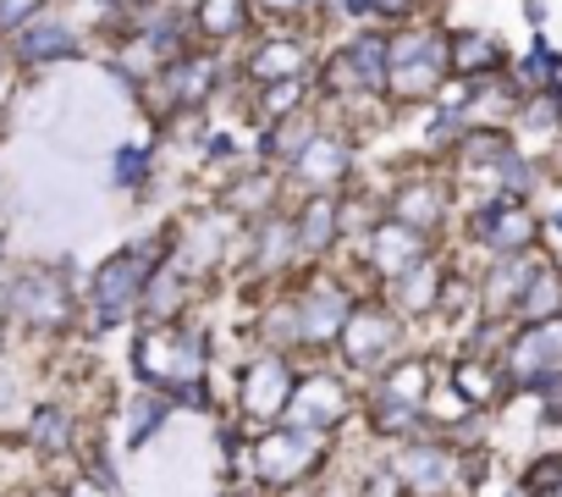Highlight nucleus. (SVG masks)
Wrapping results in <instances>:
<instances>
[{"label":"nucleus","instance_id":"obj_1","mask_svg":"<svg viewBox=\"0 0 562 497\" xmlns=\"http://www.w3.org/2000/svg\"><path fill=\"white\" fill-rule=\"evenodd\" d=\"M204 338L199 332H177V327H149L133 349V365L149 387H160L166 398L188 404V409H204L210 393H204Z\"/></svg>","mask_w":562,"mask_h":497},{"label":"nucleus","instance_id":"obj_2","mask_svg":"<svg viewBox=\"0 0 562 497\" xmlns=\"http://www.w3.org/2000/svg\"><path fill=\"white\" fill-rule=\"evenodd\" d=\"M321 459H326V437H315V431H304L293 420L288 426H265L254 437V475L265 486H288V481L310 475Z\"/></svg>","mask_w":562,"mask_h":497},{"label":"nucleus","instance_id":"obj_3","mask_svg":"<svg viewBox=\"0 0 562 497\" xmlns=\"http://www.w3.org/2000/svg\"><path fill=\"white\" fill-rule=\"evenodd\" d=\"M441 73H447V45H441V34L419 29V34L392 40V78H386V89H392L397 100L430 95V89L441 84Z\"/></svg>","mask_w":562,"mask_h":497},{"label":"nucleus","instance_id":"obj_4","mask_svg":"<svg viewBox=\"0 0 562 497\" xmlns=\"http://www.w3.org/2000/svg\"><path fill=\"white\" fill-rule=\"evenodd\" d=\"M386 78H392V40L386 34H359L326 67V89H342V95H381Z\"/></svg>","mask_w":562,"mask_h":497},{"label":"nucleus","instance_id":"obj_5","mask_svg":"<svg viewBox=\"0 0 562 497\" xmlns=\"http://www.w3.org/2000/svg\"><path fill=\"white\" fill-rule=\"evenodd\" d=\"M149 255L144 248H122L116 261L100 266L94 277V310H100V327H116L133 305H144V283H149Z\"/></svg>","mask_w":562,"mask_h":497},{"label":"nucleus","instance_id":"obj_6","mask_svg":"<svg viewBox=\"0 0 562 497\" xmlns=\"http://www.w3.org/2000/svg\"><path fill=\"white\" fill-rule=\"evenodd\" d=\"M348 294L337 288V283H315L310 294H299L293 299V338L288 343H331V338H342V321H348Z\"/></svg>","mask_w":562,"mask_h":497},{"label":"nucleus","instance_id":"obj_7","mask_svg":"<svg viewBox=\"0 0 562 497\" xmlns=\"http://www.w3.org/2000/svg\"><path fill=\"white\" fill-rule=\"evenodd\" d=\"M293 371H288V360L281 354H259L254 365H248V376H243V409H248V420L265 431L281 409L293 404Z\"/></svg>","mask_w":562,"mask_h":497},{"label":"nucleus","instance_id":"obj_8","mask_svg":"<svg viewBox=\"0 0 562 497\" xmlns=\"http://www.w3.org/2000/svg\"><path fill=\"white\" fill-rule=\"evenodd\" d=\"M469 232L507 261V255H524V248L535 243V216L524 210V199H507V194H502V199H491L485 210H474Z\"/></svg>","mask_w":562,"mask_h":497},{"label":"nucleus","instance_id":"obj_9","mask_svg":"<svg viewBox=\"0 0 562 497\" xmlns=\"http://www.w3.org/2000/svg\"><path fill=\"white\" fill-rule=\"evenodd\" d=\"M397 349V321L386 316V305H353L342 321V354L348 365H381Z\"/></svg>","mask_w":562,"mask_h":497},{"label":"nucleus","instance_id":"obj_10","mask_svg":"<svg viewBox=\"0 0 562 497\" xmlns=\"http://www.w3.org/2000/svg\"><path fill=\"white\" fill-rule=\"evenodd\" d=\"M397 486L414 492V497H447L452 481H458V459L441 448V442H414L397 453Z\"/></svg>","mask_w":562,"mask_h":497},{"label":"nucleus","instance_id":"obj_11","mask_svg":"<svg viewBox=\"0 0 562 497\" xmlns=\"http://www.w3.org/2000/svg\"><path fill=\"white\" fill-rule=\"evenodd\" d=\"M293 426H304V431H315V437H331L337 426H342V415H348V393H342V382H331V376H304L299 387H293Z\"/></svg>","mask_w":562,"mask_h":497},{"label":"nucleus","instance_id":"obj_12","mask_svg":"<svg viewBox=\"0 0 562 497\" xmlns=\"http://www.w3.org/2000/svg\"><path fill=\"white\" fill-rule=\"evenodd\" d=\"M513 371H518V382H529V376H562V321L529 327L513 343Z\"/></svg>","mask_w":562,"mask_h":497},{"label":"nucleus","instance_id":"obj_13","mask_svg":"<svg viewBox=\"0 0 562 497\" xmlns=\"http://www.w3.org/2000/svg\"><path fill=\"white\" fill-rule=\"evenodd\" d=\"M12 305H18V316L34 321V327H61V321H67V294H61V283H56L50 272H29V277L12 288Z\"/></svg>","mask_w":562,"mask_h":497},{"label":"nucleus","instance_id":"obj_14","mask_svg":"<svg viewBox=\"0 0 562 497\" xmlns=\"http://www.w3.org/2000/svg\"><path fill=\"white\" fill-rule=\"evenodd\" d=\"M248 78L254 84H299L304 78V45L299 40H265V45H254Z\"/></svg>","mask_w":562,"mask_h":497},{"label":"nucleus","instance_id":"obj_15","mask_svg":"<svg viewBox=\"0 0 562 497\" xmlns=\"http://www.w3.org/2000/svg\"><path fill=\"white\" fill-rule=\"evenodd\" d=\"M375 266H381L386 277H408V272H419V266H425L419 232H414V227H403V221L381 227V232H375Z\"/></svg>","mask_w":562,"mask_h":497},{"label":"nucleus","instance_id":"obj_16","mask_svg":"<svg viewBox=\"0 0 562 497\" xmlns=\"http://www.w3.org/2000/svg\"><path fill=\"white\" fill-rule=\"evenodd\" d=\"M513 316H518L524 327H546V321H562V277H557V272H546V266H535V277H529V288L518 294Z\"/></svg>","mask_w":562,"mask_h":497},{"label":"nucleus","instance_id":"obj_17","mask_svg":"<svg viewBox=\"0 0 562 497\" xmlns=\"http://www.w3.org/2000/svg\"><path fill=\"white\" fill-rule=\"evenodd\" d=\"M215 89V62H171L166 67V106H199Z\"/></svg>","mask_w":562,"mask_h":497},{"label":"nucleus","instance_id":"obj_18","mask_svg":"<svg viewBox=\"0 0 562 497\" xmlns=\"http://www.w3.org/2000/svg\"><path fill=\"white\" fill-rule=\"evenodd\" d=\"M441 188L436 183H408V188H397V199H392V221H403V227H436L441 221Z\"/></svg>","mask_w":562,"mask_h":497},{"label":"nucleus","instance_id":"obj_19","mask_svg":"<svg viewBox=\"0 0 562 497\" xmlns=\"http://www.w3.org/2000/svg\"><path fill=\"white\" fill-rule=\"evenodd\" d=\"M425 376H430V365H425V360H403V365H392V371L381 376V393H375V398H381V404L419 409V404H425V393H430V387H425Z\"/></svg>","mask_w":562,"mask_h":497},{"label":"nucleus","instance_id":"obj_20","mask_svg":"<svg viewBox=\"0 0 562 497\" xmlns=\"http://www.w3.org/2000/svg\"><path fill=\"white\" fill-rule=\"evenodd\" d=\"M337 221H342V205L337 199H310L304 205V216H299V243L310 248V255H321V248H331V238H337Z\"/></svg>","mask_w":562,"mask_h":497},{"label":"nucleus","instance_id":"obj_21","mask_svg":"<svg viewBox=\"0 0 562 497\" xmlns=\"http://www.w3.org/2000/svg\"><path fill=\"white\" fill-rule=\"evenodd\" d=\"M18 51H23L29 62H50V56H78V34H72L67 23H29V29H23V40H18Z\"/></svg>","mask_w":562,"mask_h":497},{"label":"nucleus","instance_id":"obj_22","mask_svg":"<svg viewBox=\"0 0 562 497\" xmlns=\"http://www.w3.org/2000/svg\"><path fill=\"white\" fill-rule=\"evenodd\" d=\"M447 51H452V73L458 78H491L502 67V51L491 40H480V34H458Z\"/></svg>","mask_w":562,"mask_h":497},{"label":"nucleus","instance_id":"obj_23","mask_svg":"<svg viewBox=\"0 0 562 497\" xmlns=\"http://www.w3.org/2000/svg\"><path fill=\"white\" fill-rule=\"evenodd\" d=\"M293 172H299L304 183H331V177L348 172V150H342L337 139H315V144L293 161Z\"/></svg>","mask_w":562,"mask_h":497},{"label":"nucleus","instance_id":"obj_24","mask_svg":"<svg viewBox=\"0 0 562 497\" xmlns=\"http://www.w3.org/2000/svg\"><path fill=\"white\" fill-rule=\"evenodd\" d=\"M529 277H535V266H529L524 255H507V261L491 272V283H485L491 305H518V294L529 288Z\"/></svg>","mask_w":562,"mask_h":497},{"label":"nucleus","instance_id":"obj_25","mask_svg":"<svg viewBox=\"0 0 562 497\" xmlns=\"http://www.w3.org/2000/svg\"><path fill=\"white\" fill-rule=\"evenodd\" d=\"M199 29L215 40L248 29V0H199Z\"/></svg>","mask_w":562,"mask_h":497},{"label":"nucleus","instance_id":"obj_26","mask_svg":"<svg viewBox=\"0 0 562 497\" xmlns=\"http://www.w3.org/2000/svg\"><path fill=\"white\" fill-rule=\"evenodd\" d=\"M29 437H34V448L40 453H61V448H72V420H67V409H34V426H29Z\"/></svg>","mask_w":562,"mask_h":497},{"label":"nucleus","instance_id":"obj_27","mask_svg":"<svg viewBox=\"0 0 562 497\" xmlns=\"http://www.w3.org/2000/svg\"><path fill=\"white\" fill-rule=\"evenodd\" d=\"M452 393H458L463 404H491L496 387H491V371H485L480 360H463V365L452 371Z\"/></svg>","mask_w":562,"mask_h":497},{"label":"nucleus","instance_id":"obj_28","mask_svg":"<svg viewBox=\"0 0 562 497\" xmlns=\"http://www.w3.org/2000/svg\"><path fill=\"white\" fill-rule=\"evenodd\" d=\"M524 497H562V459H540L524 475Z\"/></svg>","mask_w":562,"mask_h":497},{"label":"nucleus","instance_id":"obj_29","mask_svg":"<svg viewBox=\"0 0 562 497\" xmlns=\"http://www.w3.org/2000/svg\"><path fill=\"white\" fill-rule=\"evenodd\" d=\"M144 172H149V166H144V150H122V155H116V183L133 188V183H144Z\"/></svg>","mask_w":562,"mask_h":497},{"label":"nucleus","instance_id":"obj_30","mask_svg":"<svg viewBox=\"0 0 562 497\" xmlns=\"http://www.w3.org/2000/svg\"><path fill=\"white\" fill-rule=\"evenodd\" d=\"M160 415H166V404H144V409L133 415V420H138V426H133V448L155 437V426H160Z\"/></svg>","mask_w":562,"mask_h":497},{"label":"nucleus","instance_id":"obj_31","mask_svg":"<svg viewBox=\"0 0 562 497\" xmlns=\"http://www.w3.org/2000/svg\"><path fill=\"white\" fill-rule=\"evenodd\" d=\"M265 12H276V18H299V12H310L315 0H259Z\"/></svg>","mask_w":562,"mask_h":497},{"label":"nucleus","instance_id":"obj_32","mask_svg":"<svg viewBox=\"0 0 562 497\" xmlns=\"http://www.w3.org/2000/svg\"><path fill=\"white\" fill-rule=\"evenodd\" d=\"M67 497H111V486H105V481H94V475H78Z\"/></svg>","mask_w":562,"mask_h":497},{"label":"nucleus","instance_id":"obj_33","mask_svg":"<svg viewBox=\"0 0 562 497\" xmlns=\"http://www.w3.org/2000/svg\"><path fill=\"white\" fill-rule=\"evenodd\" d=\"M293 100H299V84H276L265 95V111H281V106H293Z\"/></svg>","mask_w":562,"mask_h":497},{"label":"nucleus","instance_id":"obj_34","mask_svg":"<svg viewBox=\"0 0 562 497\" xmlns=\"http://www.w3.org/2000/svg\"><path fill=\"white\" fill-rule=\"evenodd\" d=\"M408 7H414V0H375V12H392V18L408 12Z\"/></svg>","mask_w":562,"mask_h":497},{"label":"nucleus","instance_id":"obj_35","mask_svg":"<svg viewBox=\"0 0 562 497\" xmlns=\"http://www.w3.org/2000/svg\"><path fill=\"white\" fill-rule=\"evenodd\" d=\"M342 12H353V18H364V12H375V0H342Z\"/></svg>","mask_w":562,"mask_h":497},{"label":"nucleus","instance_id":"obj_36","mask_svg":"<svg viewBox=\"0 0 562 497\" xmlns=\"http://www.w3.org/2000/svg\"><path fill=\"white\" fill-rule=\"evenodd\" d=\"M237 497H248V492H237Z\"/></svg>","mask_w":562,"mask_h":497}]
</instances>
